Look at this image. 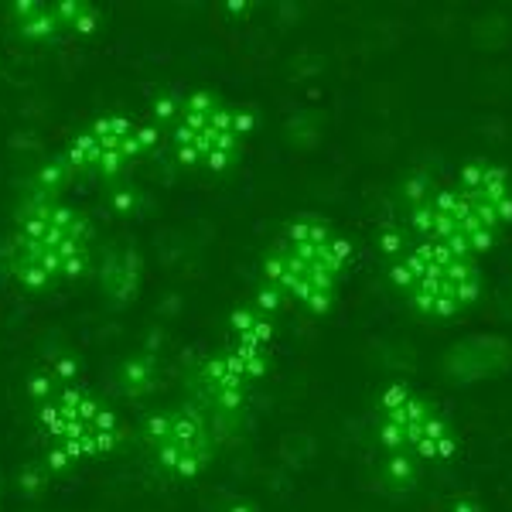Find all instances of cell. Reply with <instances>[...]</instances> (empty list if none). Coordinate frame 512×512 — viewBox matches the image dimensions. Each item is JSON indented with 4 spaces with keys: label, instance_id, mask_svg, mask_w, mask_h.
Wrapping results in <instances>:
<instances>
[{
    "label": "cell",
    "instance_id": "7c38bea8",
    "mask_svg": "<svg viewBox=\"0 0 512 512\" xmlns=\"http://www.w3.org/2000/svg\"><path fill=\"white\" fill-rule=\"evenodd\" d=\"M55 7V18H59L62 31H76V35H93L96 24H99V14L93 4H72V0H65V4H52Z\"/></svg>",
    "mask_w": 512,
    "mask_h": 512
},
{
    "label": "cell",
    "instance_id": "7a4b0ae2",
    "mask_svg": "<svg viewBox=\"0 0 512 512\" xmlns=\"http://www.w3.org/2000/svg\"><path fill=\"white\" fill-rule=\"evenodd\" d=\"M352 267V243L328 219L297 216L263 256V291L308 315H328Z\"/></svg>",
    "mask_w": 512,
    "mask_h": 512
},
{
    "label": "cell",
    "instance_id": "8fae6325",
    "mask_svg": "<svg viewBox=\"0 0 512 512\" xmlns=\"http://www.w3.org/2000/svg\"><path fill=\"white\" fill-rule=\"evenodd\" d=\"M14 21L21 24V35L31 41L59 38V31H62L59 18H55V7L38 4V0H21V4H14Z\"/></svg>",
    "mask_w": 512,
    "mask_h": 512
},
{
    "label": "cell",
    "instance_id": "5b68a950",
    "mask_svg": "<svg viewBox=\"0 0 512 512\" xmlns=\"http://www.w3.org/2000/svg\"><path fill=\"white\" fill-rule=\"evenodd\" d=\"M390 280L414 315L448 321L465 315L482 297V260L441 243L410 239L393 250Z\"/></svg>",
    "mask_w": 512,
    "mask_h": 512
},
{
    "label": "cell",
    "instance_id": "277c9868",
    "mask_svg": "<svg viewBox=\"0 0 512 512\" xmlns=\"http://www.w3.org/2000/svg\"><path fill=\"white\" fill-rule=\"evenodd\" d=\"M376 437L383 444L386 475L403 489L417 482L424 465L451 461L461 448V437L444 410L407 383H390L379 393Z\"/></svg>",
    "mask_w": 512,
    "mask_h": 512
},
{
    "label": "cell",
    "instance_id": "30bf717a",
    "mask_svg": "<svg viewBox=\"0 0 512 512\" xmlns=\"http://www.w3.org/2000/svg\"><path fill=\"white\" fill-rule=\"evenodd\" d=\"M89 219L72 205L59 202L55 195H35L18 212V239L21 243L41 246V250H72L89 246Z\"/></svg>",
    "mask_w": 512,
    "mask_h": 512
},
{
    "label": "cell",
    "instance_id": "6da1fadb",
    "mask_svg": "<svg viewBox=\"0 0 512 512\" xmlns=\"http://www.w3.org/2000/svg\"><path fill=\"white\" fill-rule=\"evenodd\" d=\"M512 229V171L489 158H472L454 181L417 195L410 205V236L441 243L482 260Z\"/></svg>",
    "mask_w": 512,
    "mask_h": 512
},
{
    "label": "cell",
    "instance_id": "8992f818",
    "mask_svg": "<svg viewBox=\"0 0 512 512\" xmlns=\"http://www.w3.org/2000/svg\"><path fill=\"white\" fill-rule=\"evenodd\" d=\"M31 396L38 400V420L55 441L52 468H65L82 458L110 454L120 444V420L113 410H106L89 390L82 386H55L48 376L31 379Z\"/></svg>",
    "mask_w": 512,
    "mask_h": 512
},
{
    "label": "cell",
    "instance_id": "52a82bcc",
    "mask_svg": "<svg viewBox=\"0 0 512 512\" xmlns=\"http://www.w3.org/2000/svg\"><path fill=\"white\" fill-rule=\"evenodd\" d=\"M270 342H274V311L260 301L233 311L229 345L202 366V396L216 414L233 417L243 410L250 386L270 369Z\"/></svg>",
    "mask_w": 512,
    "mask_h": 512
},
{
    "label": "cell",
    "instance_id": "9c48e42d",
    "mask_svg": "<svg viewBox=\"0 0 512 512\" xmlns=\"http://www.w3.org/2000/svg\"><path fill=\"white\" fill-rule=\"evenodd\" d=\"M147 448L154 461L175 478H198L216 458V431L195 407L158 410L144 420Z\"/></svg>",
    "mask_w": 512,
    "mask_h": 512
},
{
    "label": "cell",
    "instance_id": "ba28073f",
    "mask_svg": "<svg viewBox=\"0 0 512 512\" xmlns=\"http://www.w3.org/2000/svg\"><path fill=\"white\" fill-rule=\"evenodd\" d=\"M161 127L144 120H130L123 113H106V117L93 120L82 127L72 144L65 147L62 158L69 161L72 171H86V175L117 178L123 168L154 151Z\"/></svg>",
    "mask_w": 512,
    "mask_h": 512
},
{
    "label": "cell",
    "instance_id": "3957f363",
    "mask_svg": "<svg viewBox=\"0 0 512 512\" xmlns=\"http://www.w3.org/2000/svg\"><path fill=\"white\" fill-rule=\"evenodd\" d=\"M158 127H171V151L178 164L209 175H226L243 158L256 117L246 106L229 103L216 89H192L171 93L154 103Z\"/></svg>",
    "mask_w": 512,
    "mask_h": 512
}]
</instances>
